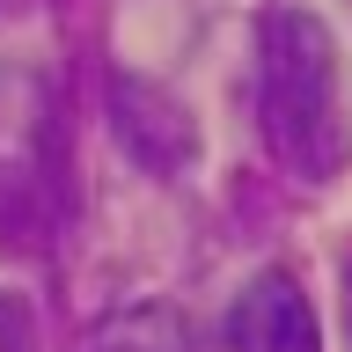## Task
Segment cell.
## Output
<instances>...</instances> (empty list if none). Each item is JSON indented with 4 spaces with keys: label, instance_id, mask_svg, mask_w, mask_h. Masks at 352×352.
<instances>
[{
    "label": "cell",
    "instance_id": "obj_2",
    "mask_svg": "<svg viewBox=\"0 0 352 352\" xmlns=\"http://www.w3.org/2000/svg\"><path fill=\"white\" fill-rule=\"evenodd\" d=\"M110 132H118V147L147 176H176V169L198 162L191 110L176 103L162 81H147V74H118V81H110Z\"/></svg>",
    "mask_w": 352,
    "mask_h": 352
},
{
    "label": "cell",
    "instance_id": "obj_1",
    "mask_svg": "<svg viewBox=\"0 0 352 352\" xmlns=\"http://www.w3.org/2000/svg\"><path fill=\"white\" fill-rule=\"evenodd\" d=\"M257 125L294 184H330L352 162V125L338 96V37L301 0L257 22Z\"/></svg>",
    "mask_w": 352,
    "mask_h": 352
},
{
    "label": "cell",
    "instance_id": "obj_5",
    "mask_svg": "<svg viewBox=\"0 0 352 352\" xmlns=\"http://www.w3.org/2000/svg\"><path fill=\"white\" fill-rule=\"evenodd\" d=\"M0 352H37V323L15 294H0Z\"/></svg>",
    "mask_w": 352,
    "mask_h": 352
},
{
    "label": "cell",
    "instance_id": "obj_4",
    "mask_svg": "<svg viewBox=\"0 0 352 352\" xmlns=\"http://www.w3.org/2000/svg\"><path fill=\"white\" fill-rule=\"evenodd\" d=\"M88 352H184V323H176V308L140 301L88 330Z\"/></svg>",
    "mask_w": 352,
    "mask_h": 352
},
{
    "label": "cell",
    "instance_id": "obj_6",
    "mask_svg": "<svg viewBox=\"0 0 352 352\" xmlns=\"http://www.w3.org/2000/svg\"><path fill=\"white\" fill-rule=\"evenodd\" d=\"M345 330H352V264H345Z\"/></svg>",
    "mask_w": 352,
    "mask_h": 352
},
{
    "label": "cell",
    "instance_id": "obj_3",
    "mask_svg": "<svg viewBox=\"0 0 352 352\" xmlns=\"http://www.w3.org/2000/svg\"><path fill=\"white\" fill-rule=\"evenodd\" d=\"M228 352H323L308 294L286 272H257L228 308Z\"/></svg>",
    "mask_w": 352,
    "mask_h": 352
}]
</instances>
